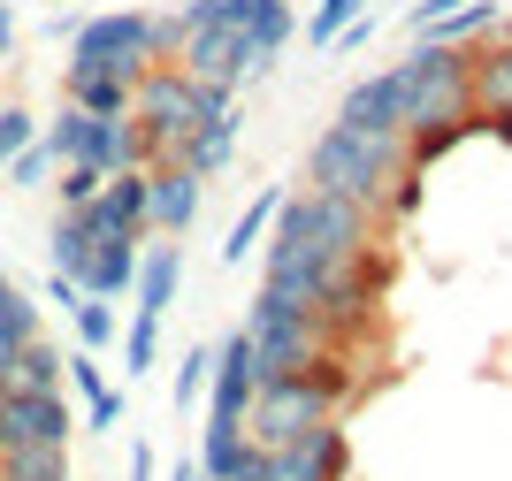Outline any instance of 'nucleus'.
I'll return each instance as SVG.
<instances>
[{
  "instance_id": "13",
  "label": "nucleus",
  "mask_w": 512,
  "mask_h": 481,
  "mask_svg": "<svg viewBox=\"0 0 512 481\" xmlns=\"http://www.w3.org/2000/svg\"><path fill=\"white\" fill-rule=\"evenodd\" d=\"M268 451L245 436V420H207L199 428V474L207 481H260Z\"/></svg>"
},
{
  "instance_id": "21",
  "label": "nucleus",
  "mask_w": 512,
  "mask_h": 481,
  "mask_svg": "<svg viewBox=\"0 0 512 481\" xmlns=\"http://www.w3.org/2000/svg\"><path fill=\"white\" fill-rule=\"evenodd\" d=\"M237 31L253 39L260 69H268V62H276V54H283V46H291V31H299V8H291V0H253V8H245V23H237Z\"/></svg>"
},
{
  "instance_id": "20",
  "label": "nucleus",
  "mask_w": 512,
  "mask_h": 481,
  "mask_svg": "<svg viewBox=\"0 0 512 481\" xmlns=\"http://www.w3.org/2000/svg\"><path fill=\"white\" fill-rule=\"evenodd\" d=\"M467 84H474V107H512V31H505V39H482V46H474Z\"/></svg>"
},
{
  "instance_id": "9",
  "label": "nucleus",
  "mask_w": 512,
  "mask_h": 481,
  "mask_svg": "<svg viewBox=\"0 0 512 481\" xmlns=\"http://www.w3.org/2000/svg\"><path fill=\"white\" fill-rule=\"evenodd\" d=\"M329 275H337V260L321 245H306L299 230H276V245H260V283L283 298H299V306H314L321 291H329Z\"/></svg>"
},
{
  "instance_id": "16",
  "label": "nucleus",
  "mask_w": 512,
  "mask_h": 481,
  "mask_svg": "<svg viewBox=\"0 0 512 481\" xmlns=\"http://www.w3.org/2000/svg\"><path fill=\"white\" fill-rule=\"evenodd\" d=\"M138 245H146V237H92L85 268H77V291H85V298H130Z\"/></svg>"
},
{
  "instance_id": "18",
  "label": "nucleus",
  "mask_w": 512,
  "mask_h": 481,
  "mask_svg": "<svg viewBox=\"0 0 512 481\" xmlns=\"http://www.w3.org/2000/svg\"><path fill=\"white\" fill-rule=\"evenodd\" d=\"M62 100L85 107V115L123 123V115H130V77H107V69H62Z\"/></svg>"
},
{
  "instance_id": "12",
  "label": "nucleus",
  "mask_w": 512,
  "mask_h": 481,
  "mask_svg": "<svg viewBox=\"0 0 512 481\" xmlns=\"http://www.w3.org/2000/svg\"><path fill=\"white\" fill-rule=\"evenodd\" d=\"M77 214H85L92 237H153L146 230V176H138V168L107 176V184L92 191V207H77Z\"/></svg>"
},
{
  "instance_id": "27",
  "label": "nucleus",
  "mask_w": 512,
  "mask_h": 481,
  "mask_svg": "<svg viewBox=\"0 0 512 481\" xmlns=\"http://www.w3.org/2000/svg\"><path fill=\"white\" fill-rule=\"evenodd\" d=\"M69 321H77V344H85V352H107V344L123 336L115 298H77V306H69Z\"/></svg>"
},
{
  "instance_id": "25",
  "label": "nucleus",
  "mask_w": 512,
  "mask_h": 481,
  "mask_svg": "<svg viewBox=\"0 0 512 481\" xmlns=\"http://www.w3.org/2000/svg\"><path fill=\"white\" fill-rule=\"evenodd\" d=\"M31 336H46L39 329V306H31L23 291H8V298H0V382H8V367H16V352L31 344Z\"/></svg>"
},
{
  "instance_id": "30",
  "label": "nucleus",
  "mask_w": 512,
  "mask_h": 481,
  "mask_svg": "<svg viewBox=\"0 0 512 481\" xmlns=\"http://www.w3.org/2000/svg\"><path fill=\"white\" fill-rule=\"evenodd\" d=\"M54 168H62V161L46 153V138H31L23 153H8V161H0V176H8L16 191H46V184H54Z\"/></svg>"
},
{
  "instance_id": "17",
  "label": "nucleus",
  "mask_w": 512,
  "mask_h": 481,
  "mask_svg": "<svg viewBox=\"0 0 512 481\" xmlns=\"http://www.w3.org/2000/svg\"><path fill=\"white\" fill-rule=\"evenodd\" d=\"M291 459H299V481H352V436H344V420H314L299 443H283Z\"/></svg>"
},
{
  "instance_id": "10",
  "label": "nucleus",
  "mask_w": 512,
  "mask_h": 481,
  "mask_svg": "<svg viewBox=\"0 0 512 481\" xmlns=\"http://www.w3.org/2000/svg\"><path fill=\"white\" fill-rule=\"evenodd\" d=\"M253 390H260V352H253V336H245V329H230L222 344H214V375H207V420H245Z\"/></svg>"
},
{
  "instance_id": "15",
  "label": "nucleus",
  "mask_w": 512,
  "mask_h": 481,
  "mask_svg": "<svg viewBox=\"0 0 512 481\" xmlns=\"http://www.w3.org/2000/svg\"><path fill=\"white\" fill-rule=\"evenodd\" d=\"M337 123H352V130H390V138H406V107H398V69H375V77L352 84V92L337 100Z\"/></svg>"
},
{
  "instance_id": "44",
  "label": "nucleus",
  "mask_w": 512,
  "mask_h": 481,
  "mask_svg": "<svg viewBox=\"0 0 512 481\" xmlns=\"http://www.w3.org/2000/svg\"><path fill=\"white\" fill-rule=\"evenodd\" d=\"M169 481H207V474H199V459H176V466H169Z\"/></svg>"
},
{
  "instance_id": "43",
  "label": "nucleus",
  "mask_w": 512,
  "mask_h": 481,
  "mask_svg": "<svg viewBox=\"0 0 512 481\" xmlns=\"http://www.w3.org/2000/svg\"><path fill=\"white\" fill-rule=\"evenodd\" d=\"M16 54V16H8V0H0V62Z\"/></svg>"
},
{
  "instance_id": "42",
  "label": "nucleus",
  "mask_w": 512,
  "mask_h": 481,
  "mask_svg": "<svg viewBox=\"0 0 512 481\" xmlns=\"http://www.w3.org/2000/svg\"><path fill=\"white\" fill-rule=\"evenodd\" d=\"M130 481H161V466H153V451H146V443L130 451Z\"/></svg>"
},
{
  "instance_id": "32",
  "label": "nucleus",
  "mask_w": 512,
  "mask_h": 481,
  "mask_svg": "<svg viewBox=\"0 0 512 481\" xmlns=\"http://www.w3.org/2000/svg\"><path fill=\"white\" fill-rule=\"evenodd\" d=\"M107 176L100 168H85V161H62L54 168V191H62V214H77V207H92V191H100Z\"/></svg>"
},
{
  "instance_id": "45",
  "label": "nucleus",
  "mask_w": 512,
  "mask_h": 481,
  "mask_svg": "<svg viewBox=\"0 0 512 481\" xmlns=\"http://www.w3.org/2000/svg\"><path fill=\"white\" fill-rule=\"evenodd\" d=\"M8 291H16V283H8V275H0V298H8Z\"/></svg>"
},
{
  "instance_id": "11",
  "label": "nucleus",
  "mask_w": 512,
  "mask_h": 481,
  "mask_svg": "<svg viewBox=\"0 0 512 481\" xmlns=\"http://www.w3.org/2000/svg\"><path fill=\"white\" fill-rule=\"evenodd\" d=\"M199 199H207V176H192L184 161L146 168V230L153 237H184L199 222Z\"/></svg>"
},
{
  "instance_id": "40",
  "label": "nucleus",
  "mask_w": 512,
  "mask_h": 481,
  "mask_svg": "<svg viewBox=\"0 0 512 481\" xmlns=\"http://www.w3.org/2000/svg\"><path fill=\"white\" fill-rule=\"evenodd\" d=\"M482 130H490V138H505V146H512V107H482Z\"/></svg>"
},
{
  "instance_id": "5",
  "label": "nucleus",
  "mask_w": 512,
  "mask_h": 481,
  "mask_svg": "<svg viewBox=\"0 0 512 481\" xmlns=\"http://www.w3.org/2000/svg\"><path fill=\"white\" fill-rule=\"evenodd\" d=\"M62 69H107V77H146V8H107V16H85L69 31V62Z\"/></svg>"
},
{
  "instance_id": "2",
  "label": "nucleus",
  "mask_w": 512,
  "mask_h": 481,
  "mask_svg": "<svg viewBox=\"0 0 512 481\" xmlns=\"http://www.w3.org/2000/svg\"><path fill=\"white\" fill-rule=\"evenodd\" d=\"M398 69V107H406V130L421 123H467L474 115V46H444V39H421L406 54V62H390Z\"/></svg>"
},
{
  "instance_id": "6",
  "label": "nucleus",
  "mask_w": 512,
  "mask_h": 481,
  "mask_svg": "<svg viewBox=\"0 0 512 481\" xmlns=\"http://www.w3.org/2000/svg\"><path fill=\"white\" fill-rule=\"evenodd\" d=\"M276 230H299L306 245H321L329 260H352V252L375 245V214L352 207V199H329V191H283Z\"/></svg>"
},
{
  "instance_id": "3",
  "label": "nucleus",
  "mask_w": 512,
  "mask_h": 481,
  "mask_svg": "<svg viewBox=\"0 0 512 481\" xmlns=\"http://www.w3.org/2000/svg\"><path fill=\"white\" fill-rule=\"evenodd\" d=\"M237 329L253 336L260 375H291V367H299V359L321 344L314 306H299V298H283V291H268V283L253 291V306H245V321H237Z\"/></svg>"
},
{
  "instance_id": "23",
  "label": "nucleus",
  "mask_w": 512,
  "mask_h": 481,
  "mask_svg": "<svg viewBox=\"0 0 512 481\" xmlns=\"http://www.w3.org/2000/svg\"><path fill=\"white\" fill-rule=\"evenodd\" d=\"M276 207H283V191L268 184V191L253 199V207H245V214L230 222V237H222V260H230V268H245V252H260V237L276 230Z\"/></svg>"
},
{
  "instance_id": "35",
  "label": "nucleus",
  "mask_w": 512,
  "mask_h": 481,
  "mask_svg": "<svg viewBox=\"0 0 512 481\" xmlns=\"http://www.w3.org/2000/svg\"><path fill=\"white\" fill-rule=\"evenodd\" d=\"M207 375H214V352H184V367H176V382H169L176 413H184V405H199V398H207Z\"/></svg>"
},
{
  "instance_id": "33",
  "label": "nucleus",
  "mask_w": 512,
  "mask_h": 481,
  "mask_svg": "<svg viewBox=\"0 0 512 481\" xmlns=\"http://www.w3.org/2000/svg\"><path fill=\"white\" fill-rule=\"evenodd\" d=\"M230 115H237V84L192 77V130H199V123H230Z\"/></svg>"
},
{
  "instance_id": "22",
  "label": "nucleus",
  "mask_w": 512,
  "mask_h": 481,
  "mask_svg": "<svg viewBox=\"0 0 512 481\" xmlns=\"http://www.w3.org/2000/svg\"><path fill=\"white\" fill-rule=\"evenodd\" d=\"M237 115L230 123H199V130H184V146H176V161L192 168V176H222V168H230V153H237Z\"/></svg>"
},
{
  "instance_id": "39",
  "label": "nucleus",
  "mask_w": 512,
  "mask_h": 481,
  "mask_svg": "<svg viewBox=\"0 0 512 481\" xmlns=\"http://www.w3.org/2000/svg\"><path fill=\"white\" fill-rule=\"evenodd\" d=\"M451 8H459V0H413V8H406V23H413V31H421V23H436V16H451Z\"/></svg>"
},
{
  "instance_id": "26",
  "label": "nucleus",
  "mask_w": 512,
  "mask_h": 481,
  "mask_svg": "<svg viewBox=\"0 0 512 481\" xmlns=\"http://www.w3.org/2000/svg\"><path fill=\"white\" fill-rule=\"evenodd\" d=\"M0 481H69V451H54V443L0 451Z\"/></svg>"
},
{
  "instance_id": "36",
  "label": "nucleus",
  "mask_w": 512,
  "mask_h": 481,
  "mask_svg": "<svg viewBox=\"0 0 512 481\" xmlns=\"http://www.w3.org/2000/svg\"><path fill=\"white\" fill-rule=\"evenodd\" d=\"M375 214H398V222H413V214H421V168H398V176H390V191H383V207Z\"/></svg>"
},
{
  "instance_id": "24",
  "label": "nucleus",
  "mask_w": 512,
  "mask_h": 481,
  "mask_svg": "<svg viewBox=\"0 0 512 481\" xmlns=\"http://www.w3.org/2000/svg\"><path fill=\"white\" fill-rule=\"evenodd\" d=\"M0 390H62V344H46V336H31L16 352V367H8V382Z\"/></svg>"
},
{
  "instance_id": "34",
  "label": "nucleus",
  "mask_w": 512,
  "mask_h": 481,
  "mask_svg": "<svg viewBox=\"0 0 512 481\" xmlns=\"http://www.w3.org/2000/svg\"><path fill=\"white\" fill-rule=\"evenodd\" d=\"M176 46H184V16L176 8H146V54L153 62H176Z\"/></svg>"
},
{
  "instance_id": "31",
  "label": "nucleus",
  "mask_w": 512,
  "mask_h": 481,
  "mask_svg": "<svg viewBox=\"0 0 512 481\" xmlns=\"http://www.w3.org/2000/svg\"><path fill=\"white\" fill-rule=\"evenodd\" d=\"M352 16H367V0H314V16H306V46H329Z\"/></svg>"
},
{
  "instance_id": "38",
  "label": "nucleus",
  "mask_w": 512,
  "mask_h": 481,
  "mask_svg": "<svg viewBox=\"0 0 512 481\" xmlns=\"http://www.w3.org/2000/svg\"><path fill=\"white\" fill-rule=\"evenodd\" d=\"M367 39H375V16H352V23H344V31H337V39L321 46V54H360Z\"/></svg>"
},
{
  "instance_id": "41",
  "label": "nucleus",
  "mask_w": 512,
  "mask_h": 481,
  "mask_svg": "<svg viewBox=\"0 0 512 481\" xmlns=\"http://www.w3.org/2000/svg\"><path fill=\"white\" fill-rule=\"evenodd\" d=\"M46 298H54V306H62V314H69V306H77V298H85V291H77L69 275H54V283H46Z\"/></svg>"
},
{
  "instance_id": "28",
  "label": "nucleus",
  "mask_w": 512,
  "mask_h": 481,
  "mask_svg": "<svg viewBox=\"0 0 512 481\" xmlns=\"http://www.w3.org/2000/svg\"><path fill=\"white\" fill-rule=\"evenodd\" d=\"M46 252H54V275H69V283H77V268H85V252H92L85 214H54V237H46Z\"/></svg>"
},
{
  "instance_id": "14",
  "label": "nucleus",
  "mask_w": 512,
  "mask_h": 481,
  "mask_svg": "<svg viewBox=\"0 0 512 481\" xmlns=\"http://www.w3.org/2000/svg\"><path fill=\"white\" fill-rule=\"evenodd\" d=\"M176 283H184V245L176 237H146L138 245V275H130V314H169L176 306Z\"/></svg>"
},
{
  "instance_id": "19",
  "label": "nucleus",
  "mask_w": 512,
  "mask_h": 481,
  "mask_svg": "<svg viewBox=\"0 0 512 481\" xmlns=\"http://www.w3.org/2000/svg\"><path fill=\"white\" fill-rule=\"evenodd\" d=\"M497 31H505V8H497V0H459L451 16L421 23V39H444V46H482V39H497Z\"/></svg>"
},
{
  "instance_id": "1",
  "label": "nucleus",
  "mask_w": 512,
  "mask_h": 481,
  "mask_svg": "<svg viewBox=\"0 0 512 481\" xmlns=\"http://www.w3.org/2000/svg\"><path fill=\"white\" fill-rule=\"evenodd\" d=\"M398 168H406V138H390V130L329 123L314 146H306V191H329V199H352V207L375 214Z\"/></svg>"
},
{
  "instance_id": "7",
  "label": "nucleus",
  "mask_w": 512,
  "mask_h": 481,
  "mask_svg": "<svg viewBox=\"0 0 512 481\" xmlns=\"http://www.w3.org/2000/svg\"><path fill=\"white\" fill-rule=\"evenodd\" d=\"M69 436H77V413L62 390H0V451H31V443L69 451Z\"/></svg>"
},
{
  "instance_id": "8",
  "label": "nucleus",
  "mask_w": 512,
  "mask_h": 481,
  "mask_svg": "<svg viewBox=\"0 0 512 481\" xmlns=\"http://www.w3.org/2000/svg\"><path fill=\"white\" fill-rule=\"evenodd\" d=\"M176 69L245 92V77H260V54H253V39H245L237 23H199V31H184V46H176Z\"/></svg>"
},
{
  "instance_id": "37",
  "label": "nucleus",
  "mask_w": 512,
  "mask_h": 481,
  "mask_svg": "<svg viewBox=\"0 0 512 481\" xmlns=\"http://www.w3.org/2000/svg\"><path fill=\"white\" fill-rule=\"evenodd\" d=\"M31 138H39V115H31V107H0V161H8V153H23L31 146Z\"/></svg>"
},
{
  "instance_id": "4",
  "label": "nucleus",
  "mask_w": 512,
  "mask_h": 481,
  "mask_svg": "<svg viewBox=\"0 0 512 481\" xmlns=\"http://www.w3.org/2000/svg\"><path fill=\"white\" fill-rule=\"evenodd\" d=\"M314 420H337V405L321 398L306 375H260L253 405H245V436L260 451H283V443H299Z\"/></svg>"
},
{
  "instance_id": "29",
  "label": "nucleus",
  "mask_w": 512,
  "mask_h": 481,
  "mask_svg": "<svg viewBox=\"0 0 512 481\" xmlns=\"http://www.w3.org/2000/svg\"><path fill=\"white\" fill-rule=\"evenodd\" d=\"M115 344H123V382L146 375L153 359H161V314H130V329L115 336Z\"/></svg>"
}]
</instances>
